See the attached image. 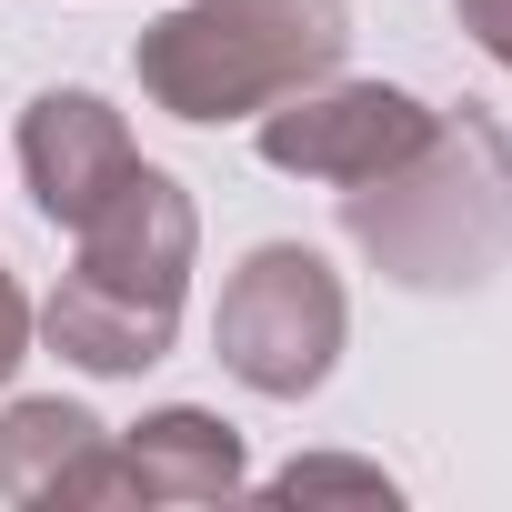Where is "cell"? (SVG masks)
<instances>
[{"instance_id":"5b68a950","label":"cell","mask_w":512,"mask_h":512,"mask_svg":"<svg viewBox=\"0 0 512 512\" xmlns=\"http://www.w3.org/2000/svg\"><path fill=\"white\" fill-rule=\"evenodd\" d=\"M432 141V111L392 81H302L292 101L262 111V161L272 171H302V181H382L392 161H412Z\"/></svg>"},{"instance_id":"8fae6325","label":"cell","mask_w":512,"mask_h":512,"mask_svg":"<svg viewBox=\"0 0 512 512\" xmlns=\"http://www.w3.org/2000/svg\"><path fill=\"white\" fill-rule=\"evenodd\" d=\"M21 352H31V302L11 292V272H0V382L21 372Z\"/></svg>"},{"instance_id":"3957f363","label":"cell","mask_w":512,"mask_h":512,"mask_svg":"<svg viewBox=\"0 0 512 512\" xmlns=\"http://www.w3.org/2000/svg\"><path fill=\"white\" fill-rule=\"evenodd\" d=\"M342 41V0H181L161 31H141V91L181 121H251L342 71Z\"/></svg>"},{"instance_id":"7a4b0ae2","label":"cell","mask_w":512,"mask_h":512,"mask_svg":"<svg viewBox=\"0 0 512 512\" xmlns=\"http://www.w3.org/2000/svg\"><path fill=\"white\" fill-rule=\"evenodd\" d=\"M181 272H191V201L171 171H131L91 221H81V272L51 292V342L81 372H151L181 322Z\"/></svg>"},{"instance_id":"30bf717a","label":"cell","mask_w":512,"mask_h":512,"mask_svg":"<svg viewBox=\"0 0 512 512\" xmlns=\"http://www.w3.org/2000/svg\"><path fill=\"white\" fill-rule=\"evenodd\" d=\"M452 11H462V31H472V41L512 71V0H452Z\"/></svg>"},{"instance_id":"6da1fadb","label":"cell","mask_w":512,"mask_h":512,"mask_svg":"<svg viewBox=\"0 0 512 512\" xmlns=\"http://www.w3.org/2000/svg\"><path fill=\"white\" fill-rule=\"evenodd\" d=\"M342 221L372 262L412 292H462L512 251V141L462 101L432 111V141L392 161L382 181L342 191Z\"/></svg>"},{"instance_id":"52a82bcc","label":"cell","mask_w":512,"mask_h":512,"mask_svg":"<svg viewBox=\"0 0 512 512\" xmlns=\"http://www.w3.org/2000/svg\"><path fill=\"white\" fill-rule=\"evenodd\" d=\"M0 502H111V432L81 402H11Z\"/></svg>"},{"instance_id":"8992f818","label":"cell","mask_w":512,"mask_h":512,"mask_svg":"<svg viewBox=\"0 0 512 512\" xmlns=\"http://www.w3.org/2000/svg\"><path fill=\"white\" fill-rule=\"evenodd\" d=\"M21 161H31V191H41V211L51 221H91L131 171H141V151H131V131H121V111L111 101H91V91H41L31 101V121H21Z\"/></svg>"},{"instance_id":"ba28073f","label":"cell","mask_w":512,"mask_h":512,"mask_svg":"<svg viewBox=\"0 0 512 512\" xmlns=\"http://www.w3.org/2000/svg\"><path fill=\"white\" fill-rule=\"evenodd\" d=\"M241 482V442L211 412H151L111 452V502H221Z\"/></svg>"},{"instance_id":"277c9868","label":"cell","mask_w":512,"mask_h":512,"mask_svg":"<svg viewBox=\"0 0 512 512\" xmlns=\"http://www.w3.org/2000/svg\"><path fill=\"white\" fill-rule=\"evenodd\" d=\"M211 342H221V362L251 392H272V402L322 392L332 382V352H342V282H332V262L302 251V241H262L231 272Z\"/></svg>"},{"instance_id":"9c48e42d","label":"cell","mask_w":512,"mask_h":512,"mask_svg":"<svg viewBox=\"0 0 512 512\" xmlns=\"http://www.w3.org/2000/svg\"><path fill=\"white\" fill-rule=\"evenodd\" d=\"M322 492L392 502V472H372V462H292V472H272V502H322Z\"/></svg>"}]
</instances>
